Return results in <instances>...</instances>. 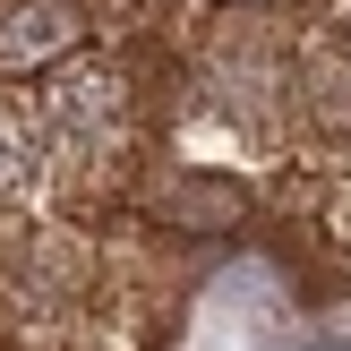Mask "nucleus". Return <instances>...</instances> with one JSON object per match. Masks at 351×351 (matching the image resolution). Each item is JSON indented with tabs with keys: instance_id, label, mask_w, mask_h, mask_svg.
Here are the masks:
<instances>
[{
	"instance_id": "1",
	"label": "nucleus",
	"mask_w": 351,
	"mask_h": 351,
	"mask_svg": "<svg viewBox=\"0 0 351 351\" xmlns=\"http://www.w3.org/2000/svg\"><path fill=\"white\" fill-rule=\"evenodd\" d=\"M43 137H51V180H69V189L120 180V163L137 146V95L120 77V60L86 51L60 77H43Z\"/></svg>"
},
{
	"instance_id": "2",
	"label": "nucleus",
	"mask_w": 351,
	"mask_h": 351,
	"mask_svg": "<svg viewBox=\"0 0 351 351\" xmlns=\"http://www.w3.org/2000/svg\"><path fill=\"white\" fill-rule=\"evenodd\" d=\"M206 95L232 129H283V112H300V69L257 34V17H240L206 51Z\"/></svg>"
},
{
	"instance_id": "3",
	"label": "nucleus",
	"mask_w": 351,
	"mask_h": 351,
	"mask_svg": "<svg viewBox=\"0 0 351 351\" xmlns=\"http://www.w3.org/2000/svg\"><path fill=\"white\" fill-rule=\"evenodd\" d=\"M86 0H0V86H43L86 60Z\"/></svg>"
},
{
	"instance_id": "4",
	"label": "nucleus",
	"mask_w": 351,
	"mask_h": 351,
	"mask_svg": "<svg viewBox=\"0 0 351 351\" xmlns=\"http://www.w3.org/2000/svg\"><path fill=\"white\" fill-rule=\"evenodd\" d=\"M51 189V137H43V103L0 86V206H26Z\"/></svg>"
},
{
	"instance_id": "5",
	"label": "nucleus",
	"mask_w": 351,
	"mask_h": 351,
	"mask_svg": "<svg viewBox=\"0 0 351 351\" xmlns=\"http://www.w3.org/2000/svg\"><path fill=\"white\" fill-rule=\"evenodd\" d=\"M240 206H249V189L215 180V171H171V189H163V215L180 223V232H223Z\"/></svg>"
},
{
	"instance_id": "6",
	"label": "nucleus",
	"mask_w": 351,
	"mask_h": 351,
	"mask_svg": "<svg viewBox=\"0 0 351 351\" xmlns=\"http://www.w3.org/2000/svg\"><path fill=\"white\" fill-rule=\"evenodd\" d=\"M223 17H266V9H283V0H215Z\"/></svg>"
},
{
	"instance_id": "7",
	"label": "nucleus",
	"mask_w": 351,
	"mask_h": 351,
	"mask_svg": "<svg viewBox=\"0 0 351 351\" xmlns=\"http://www.w3.org/2000/svg\"><path fill=\"white\" fill-rule=\"evenodd\" d=\"M335 51L351 60V0H343V17H335Z\"/></svg>"
}]
</instances>
